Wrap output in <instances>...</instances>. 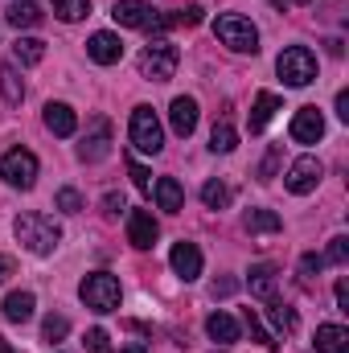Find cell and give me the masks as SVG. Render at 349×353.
<instances>
[{
    "label": "cell",
    "mask_w": 349,
    "mask_h": 353,
    "mask_svg": "<svg viewBox=\"0 0 349 353\" xmlns=\"http://www.w3.org/2000/svg\"><path fill=\"white\" fill-rule=\"evenodd\" d=\"M79 296H83V304H87L90 312H115L119 308V300H123V288H119V279L111 275V271H90L87 279L79 283Z\"/></svg>",
    "instance_id": "cell-2"
},
{
    "label": "cell",
    "mask_w": 349,
    "mask_h": 353,
    "mask_svg": "<svg viewBox=\"0 0 349 353\" xmlns=\"http://www.w3.org/2000/svg\"><path fill=\"white\" fill-rule=\"evenodd\" d=\"M243 321H247V333H251V341H259V345H279V341H275V333H267V329H263V321L255 316V312H247Z\"/></svg>",
    "instance_id": "cell-33"
},
{
    "label": "cell",
    "mask_w": 349,
    "mask_h": 353,
    "mask_svg": "<svg viewBox=\"0 0 349 353\" xmlns=\"http://www.w3.org/2000/svg\"><path fill=\"white\" fill-rule=\"evenodd\" d=\"M12 234H17V243L29 255H54L58 243H62V230H58V222L50 214H21L17 226H12Z\"/></svg>",
    "instance_id": "cell-1"
},
{
    "label": "cell",
    "mask_w": 349,
    "mask_h": 353,
    "mask_svg": "<svg viewBox=\"0 0 349 353\" xmlns=\"http://www.w3.org/2000/svg\"><path fill=\"white\" fill-rule=\"evenodd\" d=\"M157 234H161V226H157L152 210H132V214H128V243H132L136 251H148V247L157 243Z\"/></svg>",
    "instance_id": "cell-11"
},
{
    "label": "cell",
    "mask_w": 349,
    "mask_h": 353,
    "mask_svg": "<svg viewBox=\"0 0 349 353\" xmlns=\"http://www.w3.org/2000/svg\"><path fill=\"white\" fill-rule=\"evenodd\" d=\"M12 271H17V267H12V259H8V255H0V283H4Z\"/></svg>",
    "instance_id": "cell-42"
},
{
    "label": "cell",
    "mask_w": 349,
    "mask_h": 353,
    "mask_svg": "<svg viewBox=\"0 0 349 353\" xmlns=\"http://www.w3.org/2000/svg\"><path fill=\"white\" fill-rule=\"evenodd\" d=\"M177 62H181V50L165 37H157V41H148L140 50V74L152 79V83H169L177 74Z\"/></svg>",
    "instance_id": "cell-4"
},
{
    "label": "cell",
    "mask_w": 349,
    "mask_h": 353,
    "mask_svg": "<svg viewBox=\"0 0 349 353\" xmlns=\"http://www.w3.org/2000/svg\"><path fill=\"white\" fill-rule=\"evenodd\" d=\"M12 58H17L21 66H37V62L46 58V41H41V37H17V41H12Z\"/></svg>",
    "instance_id": "cell-25"
},
{
    "label": "cell",
    "mask_w": 349,
    "mask_h": 353,
    "mask_svg": "<svg viewBox=\"0 0 349 353\" xmlns=\"http://www.w3.org/2000/svg\"><path fill=\"white\" fill-rule=\"evenodd\" d=\"M4 17H8L12 29H33V25H41V8H37L33 0H17V4H8Z\"/></svg>",
    "instance_id": "cell-23"
},
{
    "label": "cell",
    "mask_w": 349,
    "mask_h": 353,
    "mask_svg": "<svg viewBox=\"0 0 349 353\" xmlns=\"http://www.w3.org/2000/svg\"><path fill=\"white\" fill-rule=\"evenodd\" d=\"M111 17H115V25H123V29H169V17H161V12H157L152 4H144V0H115Z\"/></svg>",
    "instance_id": "cell-8"
},
{
    "label": "cell",
    "mask_w": 349,
    "mask_h": 353,
    "mask_svg": "<svg viewBox=\"0 0 349 353\" xmlns=\"http://www.w3.org/2000/svg\"><path fill=\"white\" fill-rule=\"evenodd\" d=\"M87 12H90V0H54V17H58V21H66V25L83 21Z\"/></svg>",
    "instance_id": "cell-27"
},
{
    "label": "cell",
    "mask_w": 349,
    "mask_h": 353,
    "mask_svg": "<svg viewBox=\"0 0 349 353\" xmlns=\"http://www.w3.org/2000/svg\"><path fill=\"white\" fill-rule=\"evenodd\" d=\"M119 210H123V197H119V193H107V197H103V214H107V218H115Z\"/></svg>",
    "instance_id": "cell-39"
},
{
    "label": "cell",
    "mask_w": 349,
    "mask_h": 353,
    "mask_svg": "<svg viewBox=\"0 0 349 353\" xmlns=\"http://www.w3.org/2000/svg\"><path fill=\"white\" fill-rule=\"evenodd\" d=\"M275 70L288 87H308L317 79V54L304 50V46H288L279 58H275Z\"/></svg>",
    "instance_id": "cell-6"
},
{
    "label": "cell",
    "mask_w": 349,
    "mask_h": 353,
    "mask_svg": "<svg viewBox=\"0 0 349 353\" xmlns=\"http://www.w3.org/2000/svg\"><path fill=\"white\" fill-rule=\"evenodd\" d=\"M128 169H132V181H136V189H144V193L152 189V176H148V169H144V165H136V161H128Z\"/></svg>",
    "instance_id": "cell-38"
},
{
    "label": "cell",
    "mask_w": 349,
    "mask_h": 353,
    "mask_svg": "<svg viewBox=\"0 0 349 353\" xmlns=\"http://www.w3.org/2000/svg\"><path fill=\"white\" fill-rule=\"evenodd\" d=\"M337 115H341V119H349V94H346V90L337 94Z\"/></svg>",
    "instance_id": "cell-43"
},
{
    "label": "cell",
    "mask_w": 349,
    "mask_h": 353,
    "mask_svg": "<svg viewBox=\"0 0 349 353\" xmlns=\"http://www.w3.org/2000/svg\"><path fill=\"white\" fill-rule=\"evenodd\" d=\"M33 308H37V296H33V292H8L4 304H0L4 321H12V325H25V321L33 316Z\"/></svg>",
    "instance_id": "cell-18"
},
{
    "label": "cell",
    "mask_w": 349,
    "mask_h": 353,
    "mask_svg": "<svg viewBox=\"0 0 349 353\" xmlns=\"http://www.w3.org/2000/svg\"><path fill=\"white\" fill-rule=\"evenodd\" d=\"M321 176H325V169H321V161H317V157H300V161L288 169L283 185H288V193L304 197V193H312V189L321 185Z\"/></svg>",
    "instance_id": "cell-10"
},
{
    "label": "cell",
    "mask_w": 349,
    "mask_h": 353,
    "mask_svg": "<svg viewBox=\"0 0 349 353\" xmlns=\"http://www.w3.org/2000/svg\"><path fill=\"white\" fill-rule=\"evenodd\" d=\"M66 333H70V321H66L62 312H50V316L41 321V337H46L50 345H58V341H66Z\"/></svg>",
    "instance_id": "cell-29"
},
{
    "label": "cell",
    "mask_w": 349,
    "mask_h": 353,
    "mask_svg": "<svg viewBox=\"0 0 349 353\" xmlns=\"http://www.w3.org/2000/svg\"><path fill=\"white\" fill-rule=\"evenodd\" d=\"M169 123H173L177 136H193V128H197V99L177 94L173 107H169Z\"/></svg>",
    "instance_id": "cell-17"
},
{
    "label": "cell",
    "mask_w": 349,
    "mask_h": 353,
    "mask_svg": "<svg viewBox=\"0 0 349 353\" xmlns=\"http://www.w3.org/2000/svg\"><path fill=\"white\" fill-rule=\"evenodd\" d=\"M214 33H218V41L230 46L235 54H255V50H259V29H255L247 17H239V12L218 17V21H214Z\"/></svg>",
    "instance_id": "cell-5"
},
{
    "label": "cell",
    "mask_w": 349,
    "mask_h": 353,
    "mask_svg": "<svg viewBox=\"0 0 349 353\" xmlns=\"http://www.w3.org/2000/svg\"><path fill=\"white\" fill-rule=\"evenodd\" d=\"M169 263H173V271L185 283H193V279L201 275V263H206V259H201V251H197L193 243H177L173 251H169Z\"/></svg>",
    "instance_id": "cell-15"
},
{
    "label": "cell",
    "mask_w": 349,
    "mask_h": 353,
    "mask_svg": "<svg viewBox=\"0 0 349 353\" xmlns=\"http://www.w3.org/2000/svg\"><path fill=\"white\" fill-rule=\"evenodd\" d=\"M41 119H46V128H50L54 136H62V140L79 132V115H74V107H70V103H46Z\"/></svg>",
    "instance_id": "cell-14"
},
{
    "label": "cell",
    "mask_w": 349,
    "mask_h": 353,
    "mask_svg": "<svg viewBox=\"0 0 349 353\" xmlns=\"http://www.w3.org/2000/svg\"><path fill=\"white\" fill-rule=\"evenodd\" d=\"M201 201H206V210H226L230 205V189L222 181H206L201 185Z\"/></svg>",
    "instance_id": "cell-28"
},
{
    "label": "cell",
    "mask_w": 349,
    "mask_h": 353,
    "mask_svg": "<svg viewBox=\"0 0 349 353\" xmlns=\"http://www.w3.org/2000/svg\"><path fill=\"white\" fill-rule=\"evenodd\" d=\"M247 288H251V296H259V300H275V267L255 263L247 271Z\"/></svg>",
    "instance_id": "cell-20"
},
{
    "label": "cell",
    "mask_w": 349,
    "mask_h": 353,
    "mask_svg": "<svg viewBox=\"0 0 349 353\" xmlns=\"http://www.w3.org/2000/svg\"><path fill=\"white\" fill-rule=\"evenodd\" d=\"M279 157H283V148H279V144H271V152L263 157V165H259V181H271V176H275V165H279Z\"/></svg>",
    "instance_id": "cell-34"
},
{
    "label": "cell",
    "mask_w": 349,
    "mask_h": 353,
    "mask_svg": "<svg viewBox=\"0 0 349 353\" xmlns=\"http://www.w3.org/2000/svg\"><path fill=\"white\" fill-rule=\"evenodd\" d=\"M325 259H329V263H346L349 259V239L346 234H337V239L329 243V255H325Z\"/></svg>",
    "instance_id": "cell-35"
},
{
    "label": "cell",
    "mask_w": 349,
    "mask_h": 353,
    "mask_svg": "<svg viewBox=\"0 0 349 353\" xmlns=\"http://www.w3.org/2000/svg\"><path fill=\"white\" fill-rule=\"evenodd\" d=\"M0 176L8 189H33L37 185V157L29 148H8L0 157Z\"/></svg>",
    "instance_id": "cell-7"
},
{
    "label": "cell",
    "mask_w": 349,
    "mask_h": 353,
    "mask_svg": "<svg viewBox=\"0 0 349 353\" xmlns=\"http://www.w3.org/2000/svg\"><path fill=\"white\" fill-rule=\"evenodd\" d=\"M267 316H271V325H275L279 333H292V329H296V312H292L288 304H279V300H267Z\"/></svg>",
    "instance_id": "cell-31"
},
{
    "label": "cell",
    "mask_w": 349,
    "mask_h": 353,
    "mask_svg": "<svg viewBox=\"0 0 349 353\" xmlns=\"http://www.w3.org/2000/svg\"><path fill=\"white\" fill-rule=\"evenodd\" d=\"M321 267H325V259H321V255H304V259H300V271H304V275H317Z\"/></svg>",
    "instance_id": "cell-40"
},
{
    "label": "cell",
    "mask_w": 349,
    "mask_h": 353,
    "mask_svg": "<svg viewBox=\"0 0 349 353\" xmlns=\"http://www.w3.org/2000/svg\"><path fill=\"white\" fill-rule=\"evenodd\" d=\"M111 152V123L103 119V115H94L87 123V136H83V144H79V161H87V165H94V161H103Z\"/></svg>",
    "instance_id": "cell-9"
},
{
    "label": "cell",
    "mask_w": 349,
    "mask_h": 353,
    "mask_svg": "<svg viewBox=\"0 0 349 353\" xmlns=\"http://www.w3.org/2000/svg\"><path fill=\"white\" fill-rule=\"evenodd\" d=\"M54 205H58L62 214H83V210H87V197H83L79 189H70V185H66V189H58Z\"/></svg>",
    "instance_id": "cell-32"
},
{
    "label": "cell",
    "mask_w": 349,
    "mask_h": 353,
    "mask_svg": "<svg viewBox=\"0 0 349 353\" xmlns=\"http://www.w3.org/2000/svg\"><path fill=\"white\" fill-rule=\"evenodd\" d=\"M119 353H148V350H144V345H123Z\"/></svg>",
    "instance_id": "cell-44"
},
{
    "label": "cell",
    "mask_w": 349,
    "mask_h": 353,
    "mask_svg": "<svg viewBox=\"0 0 349 353\" xmlns=\"http://www.w3.org/2000/svg\"><path fill=\"white\" fill-rule=\"evenodd\" d=\"M321 136H325V115L317 107H300L292 115V140L296 144H317Z\"/></svg>",
    "instance_id": "cell-12"
},
{
    "label": "cell",
    "mask_w": 349,
    "mask_h": 353,
    "mask_svg": "<svg viewBox=\"0 0 349 353\" xmlns=\"http://www.w3.org/2000/svg\"><path fill=\"white\" fill-rule=\"evenodd\" d=\"M337 308H341V312L349 308V288H346V279L337 283Z\"/></svg>",
    "instance_id": "cell-41"
},
{
    "label": "cell",
    "mask_w": 349,
    "mask_h": 353,
    "mask_svg": "<svg viewBox=\"0 0 349 353\" xmlns=\"http://www.w3.org/2000/svg\"><path fill=\"white\" fill-rule=\"evenodd\" d=\"M0 94H4L8 107H21V99H25V83H21L12 62H0Z\"/></svg>",
    "instance_id": "cell-24"
},
{
    "label": "cell",
    "mask_w": 349,
    "mask_h": 353,
    "mask_svg": "<svg viewBox=\"0 0 349 353\" xmlns=\"http://www.w3.org/2000/svg\"><path fill=\"white\" fill-rule=\"evenodd\" d=\"M317 353H349V329H341V325H321L317 329Z\"/></svg>",
    "instance_id": "cell-21"
},
{
    "label": "cell",
    "mask_w": 349,
    "mask_h": 353,
    "mask_svg": "<svg viewBox=\"0 0 349 353\" xmlns=\"http://www.w3.org/2000/svg\"><path fill=\"white\" fill-rule=\"evenodd\" d=\"M107 341H111V337H107L103 329H90V333H87V350L90 353H111V345H107Z\"/></svg>",
    "instance_id": "cell-37"
},
{
    "label": "cell",
    "mask_w": 349,
    "mask_h": 353,
    "mask_svg": "<svg viewBox=\"0 0 349 353\" xmlns=\"http://www.w3.org/2000/svg\"><path fill=\"white\" fill-rule=\"evenodd\" d=\"M206 333H210V341H218V345L226 350V345H235V341H239L243 325H239L230 312H210V316H206Z\"/></svg>",
    "instance_id": "cell-16"
},
{
    "label": "cell",
    "mask_w": 349,
    "mask_h": 353,
    "mask_svg": "<svg viewBox=\"0 0 349 353\" xmlns=\"http://www.w3.org/2000/svg\"><path fill=\"white\" fill-rule=\"evenodd\" d=\"M128 140H132V148L144 152V157H157V152L165 148V128H161V119H157V111H152L148 103H140V107L132 111Z\"/></svg>",
    "instance_id": "cell-3"
},
{
    "label": "cell",
    "mask_w": 349,
    "mask_h": 353,
    "mask_svg": "<svg viewBox=\"0 0 349 353\" xmlns=\"http://www.w3.org/2000/svg\"><path fill=\"white\" fill-rule=\"evenodd\" d=\"M235 144H239V136H235V128L222 119V123H214V132H210V148L214 152H235Z\"/></svg>",
    "instance_id": "cell-30"
},
{
    "label": "cell",
    "mask_w": 349,
    "mask_h": 353,
    "mask_svg": "<svg viewBox=\"0 0 349 353\" xmlns=\"http://www.w3.org/2000/svg\"><path fill=\"white\" fill-rule=\"evenodd\" d=\"M0 353H17V350H12V345H8V341H4V337H0Z\"/></svg>",
    "instance_id": "cell-45"
},
{
    "label": "cell",
    "mask_w": 349,
    "mask_h": 353,
    "mask_svg": "<svg viewBox=\"0 0 349 353\" xmlns=\"http://www.w3.org/2000/svg\"><path fill=\"white\" fill-rule=\"evenodd\" d=\"M87 54H90V62H99V66H115V62L123 58V41H119L115 33L99 29V33H90Z\"/></svg>",
    "instance_id": "cell-13"
},
{
    "label": "cell",
    "mask_w": 349,
    "mask_h": 353,
    "mask_svg": "<svg viewBox=\"0 0 349 353\" xmlns=\"http://www.w3.org/2000/svg\"><path fill=\"white\" fill-rule=\"evenodd\" d=\"M279 226H283V222H279L275 210H251V214H247V230H251V234H275Z\"/></svg>",
    "instance_id": "cell-26"
},
{
    "label": "cell",
    "mask_w": 349,
    "mask_h": 353,
    "mask_svg": "<svg viewBox=\"0 0 349 353\" xmlns=\"http://www.w3.org/2000/svg\"><path fill=\"white\" fill-rule=\"evenodd\" d=\"M152 197H157V205H161L165 214L185 210V189H181V181H177V176H161V181L152 185Z\"/></svg>",
    "instance_id": "cell-19"
},
{
    "label": "cell",
    "mask_w": 349,
    "mask_h": 353,
    "mask_svg": "<svg viewBox=\"0 0 349 353\" xmlns=\"http://www.w3.org/2000/svg\"><path fill=\"white\" fill-rule=\"evenodd\" d=\"M201 21V8L189 4V8H177V17H169V25H197Z\"/></svg>",
    "instance_id": "cell-36"
},
{
    "label": "cell",
    "mask_w": 349,
    "mask_h": 353,
    "mask_svg": "<svg viewBox=\"0 0 349 353\" xmlns=\"http://www.w3.org/2000/svg\"><path fill=\"white\" fill-rule=\"evenodd\" d=\"M214 353H226V350H214Z\"/></svg>",
    "instance_id": "cell-46"
},
{
    "label": "cell",
    "mask_w": 349,
    "mask_h": 353,
    "mask_svg": "<svg viewBox=\"0 0 349 353\" xmlns=\"http://www.w3.org/2000/svg\"><path fill=\"white\" fill-rule=\"evenodd\" d=\"M275 111H279V94L275 90H259L255 94V107H251V132H263Z\"/></svg>",
    "instance_id": "cell-22"
}]
</instances>
